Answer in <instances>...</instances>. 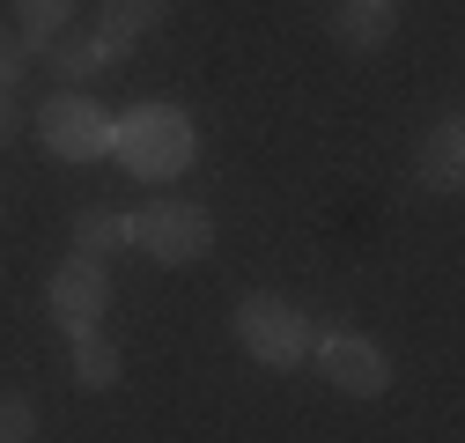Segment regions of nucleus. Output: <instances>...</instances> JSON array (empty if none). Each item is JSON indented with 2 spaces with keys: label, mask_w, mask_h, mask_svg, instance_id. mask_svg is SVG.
<instances>
[{
  "label": "nucleus",
  "mask_w": 465,
  "mask_h": 443,
  "mask_svg": "<svg viewBox=\"0 0 465 443\" xmlns=\"http://www.w3.org/2000/svg\"><path fill=\"white\" fill-rule=\"evenodd\" d=\"M45 303H52V318H60V332H96V318L111 310V273H104V259H82V251H74L60 273H52Z\"/></svg>",
  "instance_id": "nucleus-5"
},
{
  "label": "nucleus",
  "mask_w": 465,
  "mask_h": 443,
  "mask_svg": "<svg viewBox=\"0 0 465 443\" xmlns=\"http://www.w3.org/2000/svg\"><path fill=\"white\" fill-rule=\"evenodd\" d=\"M74 384H89V392L119 384V348L96 340V332H74Z\"/></svg>",
  "instance_id": "nucleus-12"
},
{
  "label": "nucleus",
  "mask_w": 465,
  "mask_h": 443,
  "mask_svg": "<svg viewBox=\"0 0 465 443\" xmlns=\"http://www.w3.org/2000/svg\"><path fill=\"white\" fill-rule=\"evenodd\" d=\"M170 15V0H104V15H96V30H111V37H148L155 23Z\"/></svg>",
  "instance_id": "nucleus-11"
},
{
  "label": "nucleus",
  "mask_w": 465,
  "mask_h": 443,
  "mask_svg": "<svg viewBox=\"0 0 465 443\" xmlns=\"http://www.w3.org/2000/svg\"><path fill=\"white\" fill-rule=\"evenodd\" d=\"M332 37L347 52H377L391 37V8H377V0H340V8H332Z\"/></svg>",
  "instance_id": "nucleus-8"
},
{
  "label": "nucleus",
  "mask_w": 465,
  "mask_h": 443,
  "mask_svg": "<svg viewBox=\"0 0 465 443\" xmlns=\"http://www.w3.org/2000/svg\"><path fill=\"white\" fill-rule=\"evenodd\" d=\"M318 362H325V377L340 384L347 399H377L384 384H391L384 348H377V340H362V332H332V340H318Z\"/></svg>",
  "instance_id": "nucleus-6"
},
{
  "label": "nucleus",
  "mask_w": 465,
  "mask_h": 443,
  "mask_svg": "<svg viewBox=\"0 0 465 443\" xmlns=\"http://www.w3.org/2000/svg\"><path fill=\"white\" fill-rule=\"evenodd\" d=\"M111 148L126 155V171L163 185V178H178L185 162H193V119L185 111H170V103H134L126 111V126H111Z\"/></svg>",
  "instance_id": "nucleus-1"
},
{
  "label": "nucleus",
  "mask_w": 465,
  "mask_h": 443,
  "mask_svg": "<svg viewBox=\"0 0 465 443\" xmlns=\"http://www.w3.org/2000/svg\"><path fill=\"white\" fill-rule=\"evenodd\" d=\"M37 436V414H30V399H0V443H30Z\"/></svg>",
  "instance_id": "nucleus-14"
},
{
  "label": "nucleus",
  "mask_w": 465,
  "mask_h": 443,
  "mask_svg": "<svg viewBox=\"0 0 465 443\" xmlns=\"http://www.w3.org/2000/svg\"><path fill=\"white\" fill-rule=\"evenodd\" d=\"M15 133V103H8V89H0V141Z\"/></svg>",
  "instance_id": "nucleus-16"
},
{
  "label": "nucleus",
  "mask_w": 465,
  "mask_h": 443,
  "mask_svg": "<svg viewBox=\"0 0 465 443\" xmlns=\"http://www.w3.org/2000/svg\"><path fill=\"white\" fill-rule=\"evenodd\" d=\"M45 60H52V74H60V89H74V82H89L96 67L126 60V37H111V30H96V37H67V44H45Z\"/></svg>",
  "instance_id": "nucleus-7"
},
{
  "label": "nucleus",
  "mask_w": 465,
  "mask_h": 443,
  "mask_svg": "<svg viewBox=\"0 0 465 443\" xmlns=\"http://www.w3.org/2000/svg\"><path fill=\"white\" fill-rule=\"evenodd\" d=\"M377 8H391V15H399V0H377Z\"/></svg>",
  "instance_id": "nucleus-17"
},
{
  "label": "nucleus",
  "mask_w": 465,
  "mask_h": 443,
  "mask_svg": "<svg viewBox=\"0 0 465 443\" xmlns=\"http://www.w3.org/2000/svg\"><path fill=\"white\" fill-rule=\"evenodd\" d=\"M74 237H82V259H111L119 244H134V214H111V207H89L74 222Z\"/></svg>",
  "instance_id": "nucleus-10"
},
{
  "label": "nucleus",
  "mask_w": 465,
  "mask_h": 443,
  "mask_svg": "<svg viewBox=\"0 0 465 443\" xmlns=\"http://www.w3.org/2000/svg\"><path fill=\"white\" fill-rule=\"evenodd\" d=\"M421 178H429V185H458V178H465V126H458V119H443V126L421 141Z\"/></svg>",
  "instance_id": "nucleus-9"
},
{
  "label": "nucleus",
  "mask_w": 465,
  "mask_h": 443,
  "mask_svg": "<svg viewBox=\"0 0 465 443\" xmlns=\"http://www.w3.org/2000/svg\"><path fill=\"white\" fill-rule=\"evenodd\" d=\"M237 340H244V355L266 362V369H296L303 348H311V325H303L296 303H281V296H244V303H237Z\"/></svg>",
  "instance_id": "nucleus-3"
},
{
  "label": "nucleus",
  "mask_w": 465,
  "mask_h": 443,
  "mask_svg": "<svg viewBox=\"0 0 465 443\" xmlns=\"http://www.w3.org/2000/svg\"><path fill=\"white\" fill-rule=\"evenodd\" d=\"M37 141L60 162H96L111 148V119H104V103H89L82 89H52L37 103Z\"/></svg>",
  "instance_id": "nucleus-4"
},
{
  "label": "nucleus",
  "mask_w": 465,
  "mask_h": 443,
  "mask_svg": "<svg viewBox=\"0 0 465 443\" xmlns=\"http://www.w3.org/2000/svg\"><path fill=\"white\" fill-rule=\"evenodd\" d=\"M15 15H23V37L45 44V37H60L74 23V0H15Z\"/></svg>",
  "instance_id": "nucleus-13"
},
{
  "label": "nucleus",
  "mask_w": 465,
  "mask_h": 443,
  "mask_svg": "<svg viewBox=\"0 0 465 443\" xmlns=\"http://www.w3.org/2000/svg\"><path fill=\"white\" fill-rule=\"evenodd\" d=\"M134 244L163 266H193L214 251V214L200 200H155L148 214H134Z\"/></svg>",
  "instance_id": "nucleus-2"
},
{
  "label": "nucleus",
  "mask_w": 465,
  "mask_h": 443,
  "mask_svg": "<svg viewBox=\"0 0 465 443\" xmlns=\"http://www.w3.org/2000/svg\"><path fill=\"white\" fill-rule=\"evenodd\" d=\"M23 60H30V52L8 37V30H0V89H15V74H23Z\"/></svg>",
  "instance_id": "nucleus-15"
}]
</instances>
